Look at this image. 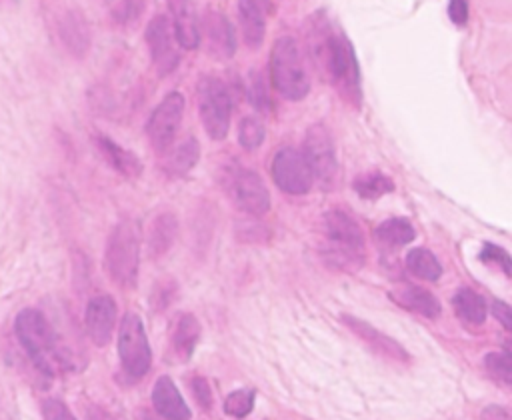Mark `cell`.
Wrapping results in <instances>:
<instances>
[{"mask_svg": "<svg viewBox=\"0 0 512 420\" xmlns=\"http://www.w3.org/2000/svg\"><path fill=\"white\" fill-rule=\"evenodd\" d=\"M118 356L124 372L132 380H140L152 366V350L142 324V318L134 312H126L118 330Z\"/></svg>", "mask_w": 512, "mask_h": 420, "instance_id": "cell-7", "label": "cell"}, {"mask_svg": "<svg viewBox=\"0 0 512 420\" xmlns=\"http://www.w3.org/2000/svg\"><path fill=\"white\" fill-rule=\"evenodd\" d=\"M254 398H256V394H254V390H234V392H230L226 398H224V412L228 414V416H234V418H244V416H248L250 412H252V408H254Z\"/></svg>", "mask_w": 512, "mask_h": 420, "instance_id": "cell-32", "label": "cell"}, {"mask_svg": "<svg viewBox=\"0 0 512 420\" xmlns=\"http://www.w3.org/2000/svg\"><path fill=\"white\" fill-rule=\"evenodd\" d=\"M140 246H142V230L136 220H122L110 232L106 242V270L122 288H136L138 268H140Z\"/></svg>", "mask_w": 512, "mask_h": 420, "instance_id": "cell-4", "label": "cell"}, {"mask_svg": "<svg viewBox=\"0 0 512 420\" xmlns=\"http://www.w3.org/2000/svg\"><path fill=\"white\" fill-rule=\"evenodd\" d=\"M264 138H266V130H264L260 120H256L252 116H246V118L240 120V124H238V142L244 150L260 148Z\"/></svg>", "mask_w": 512, "mask_h": 420, "instance_id": "cell-31", "label": "cell"}, {"mask_svg": "<svg viewBox=\"0 0 512 420\" xmlns=\"http://www.w3.org/2000/svg\"><path fill=\"white\" fill-rule=\"evenodd\" d=\"M238 22L244 44L258 48L266 36V18L256 0H238Z\"/></svg>", "mask_w": 512, "mask_h": 420, "instance_id": "cell-21", "label": "cell"}, {"mask_svg": "<svg viewBox=\"0 0 512 420\" xmlns=\"http://www.w3.org/2000/svg\"><path fill=\"white\" fill-rule=\"evenodd\" d=\"M178 234V220L174 214L170 212H160L152 224H150V232H148V252L150 256H164L170 246L174 244Z\"/></svg>", "mask_w": 512, "mask_h": 420, "instance_id": "cell-23", "label": "cell"}, {"mask_svg": "<svg viewBox=\"0 0 512 420\" xmlns=\"http://www.w3.org/2000/svg\"><path fill=\"white\" fill-rule=\"evenodd\" d=\"M310 58L320 74H324L350 102L360 100V70L350 40L326 20L314 14L308 22Z\"/></svg>", "mask_w": 512, "mask_h": 420, "instance_id": "cell-1", "label": "cell"}, {"mask_svg": "<svg viewBox=\"0 0 512 420\" xmlns=\"http://www.w3.org/2000/svg\"><path fill=\"white\" fill-rule=\"evenodd\" d=\"M448 16L456 26H464L468 22V0H450Z\"/></svg>", "mask_w": 512, "mask_h": 420, "instance_id": "cell-37", "label": "cell"}, {"mask_svg": "<svg viewBox=\"0 0 512 420\" xmlns=\"http://www.w3.org/2000/svg\"><path fill=\"white\" fill-rule=\"evenodd\" d=\"M302 154L312 170L314 180H318L324 188H330L336 180L338 158L334 140L324 124H312L302 142Z\"/></svg>", "mask_w": 512, "mask_h": 420, "instance_id": "cell-8", "label": "cell"}, {"mask_svg": "<svg viewBox=\"0 0 512 420\" xmlns=\"http://www.w3.org/2000/svg\"><path fill=\"white\" fill-rule=\"evenodd\" d=\"M484 368L486 372L500 384L510 386L512 382V356L510 350H498L484 356Z\"/></svg>", "mask_w": 512, "mask_h": 420, "instance_id": "cell-30", "label": "cell"}, {"mask_svg": "<svg viewBox=\"0 0 512 420\" xmlns=\"http://www.w3.org/2000/svg\"><path fill=\"white\" fill-rule=\"evenodd\" d=\"M390 298L400 308H406V310L426 316V318H438L442 312L438 298L432 292L418 288V286H398V288L390 290Z\"/></svg>", "mask_w": 512, "mask_h": 420, "instance_id": "cell-19", "label": "cell"}, {"mask_svg": "<svg viewBox=\"0 0 512 420\" xmlns=\"http://www.w3.org/2000/svg\"><path fill=\"white\" fill-rule=\"evenodd\" d=\"M270 174H272L276 186L282 192L292 194V196L306 194L314 184L312 170H310L302 150H296V148L278 150L270 164Z\"/></svg>", "mask_w": 512, "mask_h": 420, "instance_id": "cell-10", "label": "cell"}, {"mask_svg": "<svg viewBox=\"0 0 512 420\" xmlns=\"http://www.w3.org/2000/svg\"><path fill=\"white\" fill-rule=\"evenodd\" d=\"M14 332L20 346L26 350L30 362L42 376L54 378L56 372L66 366L64 354L58 346V338L40 310H20L14 320Z\"/></svg>", "mask_w": 512, "mask_h": 420, "instance_id": "cell-2", "label": "cell"}, {"mask_svg": "<svg viewBox=\"0 0 512 420\" xmlns=\"http://www.w3.org/2000/svg\"><path fill=\"white\" fill-rule=\"evenodd\" d=\"M200 34L206 36L208 52L218 60H228L236 52V32L224 12L208 8L200 22Z\"/></svg>", "mask_w": 512, "mask_h": 420, "instance_id": "cell-13", "label": "cell"}, {"mask_svg": "<svg viewBox=\"0 0 512 420\" xmlns=\"http://www.w3.org/2000/svg\"><path fill=\"white\" fill-rule=\"evenodd\" d=\"M326 260L340 270L356 272L364 264V234L358 222L342 208L324 214Z\"/></svg>", "mask_w": 512, "mask_h": 420, "instance_id": "cell-3", "label": "cell"}, {"mask_svg": "<svg viewBox=\"0 0 512 420\" xmlns=\"http://www.w3.org/2000/svg\"><path fill=\"white\" fill-rule=\"evenodd\" d=\"M116 302L108 294L94 296L86 306V330L96 346H106L112 340L116 326Z\"/></svg>", "mask_w": 512, "mask_h": 420, "instance_id": "cell-16", "label": "cell"}, {"mask_svg": "<svg viewBox=\"0 0 512 420\" xmlns=\"http://www.w3.org/2000/svg\"><path fill=\"white\" fill-rule=\"evenodd\" d=\"M170 24L176 42L186 48L194 50L200 46V18L196 12L194 0H170Z\"/></svg>", "mask_w": 512, "mask_h": 420, "instance_id": "cell-17", "label": "cell"}, {"mask_svg": "<svg viewBox=\"0 0 512 420\" xmlns=\"http://www.w3.org/2000/svg\"><path fill=\"white\" fill-rule=\"evenodd\" d=\"M480 260L498 264L504 270V274L510 276V256H508V252L504 248L494 246V244H484V248L480 252Z\"/></svg>", "mask_w": 512, "mask_h": 420, "instance_id": "cell-35", "label": "cell"}, {"mask_svg": "<svg viewBox=\"0 0 512 420\" xmlns=\"http://www.w3.org/2000/svg\"><path fill=\"white\" fill-rule=\"evenodd\" d=\"M184 108H186V102L182 92L174 90V92H168L150 114L146 122V134L156 152H166L174 144L178 128L182 124Z\"/></svg>", "mask_w": 512, "mask_h": 420, "instance_id": "cell-9", "label": "cell"}, {"mask_svg": "<svg viewBox=\"0 0 512 420\" xmlns=\"http://www.w3.org/2000/svg\"><path fill=\"white\" fill-rule=\"evenodd\" d=\"M340 320H342L344 326H348L376 354H380L384 358H390V360H398V362L410 360V354L406 352V348L400 342H396L392 336L384 334L376 326L368 324L366 320L356 318V316H348V314H344Z\"/></svg>", "mask_w": 512, "mask_h": 420, "instance_id": "cell-14", "label": "cell"}, {"mask_svg": "<svg viewBox=\"0 0 512 420\" xmlns=\"http://www.w3.org/2000/svg\"><path fill=\"white\" fill-rule=\"evenodd\" d=\"M190 392L194 394L196 402H198L204 410H210V408H212V390H210V384H208L202 376L190 378Z\"/></svg>", "mask_w": 512, "mask_h": 420, "instance_id": "cell-36", "label": "cell"}, {"mask_svg": "<svg viewBox=\"0 0 512 420\" xmlns=\"http://www.w3.org/2000/svg\"><path fill=\"white\" fill-rule=\"evenodd\" d=\"M88 420H118V418L112 416L110 412H106L104 408L90 406V408H88Z\"/></svg>", "mask_w": 512, "mask_h": 420, "instance_id": "cell-40", "label": "cell"}, {"mask_svg": "<svg viewBox=\"0 0 512 420\" xmlns=\"http://www.w3.org/2000/svg\"><path fill=\"white\" fill-rule=\"evenodd\" d=\"M146 44L152 56V64L158 76H168L178 68L180 54L176 48V38L172 32L170 18L166 14H156L146 26Z\"/></svg>", "mask_w": 512, "mask_h": 420, "instance_id": "cell-11", "label": "cell"}, {"mask_svg": "<svg viewBox=\"0 0 512 420\" xmlns=\"http://www.w3.org/2000/svg\"><path fill=\"white\" fill-rule=\"evenodd\" d=\"M492 314L500 320V324L504 326V330H512V316H510V306L502 300H494L492 302Z\"/></svg>", "mask_w": 512, "mask_h": 420, "instance_id": "cell-38", "label": "cell"}, {"mask_svg": "<svg viewBox=\"0 0 512 420\" xmlns=\"http://www.w3.org/2000/svg\"><path fill=\"white\" fill-rule=\"evenodd\" d=\"M198 112L206 134L212 140H222L230 128L232 100L226 84L216 76H200L198 86Z\"/></svg>", "mask_w": 512, "mask_h": 420, "instance_id": "cell-6", "label": "cell"}, {"mask_svg": "<svg viewBox=\"0 0 512 420\" xmlns=\"http://www.w3.org/2000/svg\"><path fill=\"white\" fill-rule=\"evenodd\" d=\"M454 312L466 324L480 326L486 320V300L472 288H460L452 298Z\"/></svg>", "mask_w": 512, "mask_h": 420, "instance_id": "cell-26", "label": "cell"}, {"mask_svg": "<svg viewBox=\"0 0 512 420\" xmlns=\"http://www.w3.org/2000/svg\"><path fill=\"white\" fill-rule=\"evenodd\" d=\"M406 266L408 270L426 280V282H436L442 276V264L438 262V258L426 250V248H414L406 254Z\"/></svg>", "mask_w": 512, "mask_h": 420, "instance_id": "cell-27", "label": "cell"}, {"mask_svg": "<svg viewBox=\"0 0 512 420\" xmlns=\"http://www.w3.org/2000/svg\"><path fill=\"white\" fill-rule=\"evenodd\" d=\"M152 404L164 420H190L192 412L170 376H160L152 388Z\"/></svg>", "mask_w": 512, "mask_h": 420, "instance_id": "cell-18", "label": "cell"}, {"mask_svg": "<svg viewBox=\"0 0 512 420\" xmlns=\"http://www.w3.org/2000/svg\"><path fill=\"white\" fill-rule=\"evenodd\" d=\"M42 416L44 420H76L70 408L58 398H46L42 402Z\"/></svg>", "mask_w": 512, "mask_h": 420, "instance_id": "cell-34", "label": "cell"}, {"mask_svg": "<svg viewBox=\"0 0 512 420\" xmlns=\"http://www.w3.org/2000/svg\"><path fill=\"white\" fill-rule=\"evenodd\" d=\"M352 188L360 198L376 200V198L390 194L394 190V182L390 176H386L382 172H366V174H360L352 182Z\"/></svg>", "mask_w": 512, "mask_h": 420, "instance_id": "cell-28", "label": "cell"}, {"mask_svg": "<svg viewBox=\"0 0 512 420\" xmlns=\"http://www.w3.org/2000/svg\"><path fill=\"white\" fill-rule=\"evenodd\" d=\"M56 30H58V38L62 42V46L76 58L86 56L90 42H92V34H90V26L88 20L84 18V14L78 8H64L58 18H56Z\"/></svg>", "mask_w": 512, "mask_h": 420, "instance_id": "cell-15", "label": "cell"}, {"mask_svg": "<svg viewBox=\"0 0 512 420\" xmlns=\"http://www.w3.org/2000/svg\"><path fill=\"white\" fill-rule=\"evenodd\" d=\"M200 334H202V328L194 314H182L178 318V324H176V330L172 336V348H174V354L178 360L192 358L196 344L200 340Z\"/></svg>", "mask_w": 512, "mask_h": 420, "instance_id": "cell-24", "label": "cell"}, {"mask_svg": "<svg viewBox=\"0 0 512 420\" xmlns=\"http://www.w3.org/2000/svg\"><path fill=\"white\" fill-rule=\"evenodd\" d=\"M94 142H96V148L100 150V154L104 156V160L114 170H118L122 176L138 178L142 174V162L134 152L122 148L120 144H116L114 140H110L106 136H96Z\"/></svg>", "mask_w": 512, "mask_h": 420, "instance_id": "cell-20", "label": "cell"}, {"mask_svg": "<svg viewBox=\"0 0 512 420\" xmlns=\"http://www.w3.org/2000/svg\"><path fill=\"white\" fill-rule=\"evenodd\" d=\"M198 158H200V144L196 138L188 136L182 142H178L174 148L170 146L166 150L164 172L172 178H180L198 164Z\"/></svg>", "mask_w": 512, "mask_h": 420, "instance_id": "cell-22", "label": "cell"}, {"mask_svg": "<svg viewBox=\"0 0 512 420\" xmlns=\"http://www.w3.org/2000/svg\"><path fill=\"white\" fill-rule=\"evenodd\" d=\"M482 420H510V412L504 406H488L482 412Z\"/></svg>", "mask_w": 512, "mask_h": 420, "instance_id": "cell-39", "label": "cell"}, {"mask_svg": "<svg viewBox=\"0 0 512 420\" xmlns=\"http://www.w3.org/2000/svg\"><path fill=\"white\" fill-rule=\"evenodd\" d=\"M248 100L250 104L260 112V114H270L272 112V98L264 80V74L260 70H252L248 76Z\"/></svg>", "mask_w": 512, "mask_h": 420, "instance_id": "cell-29", "label": "cell"}, {"mask_svg": "<svg viewBox=\"0 0 512 420\" xmlns=\"http://www.w3.org/2000/svg\"><path fill=\"white\" fill-rule=\"evenodd\" d=\"M416 236L414 226L406 218H388L378 224L374 230V238L384 248H402L410 244Z\"/></svg>", "mask_w": 512, "mask_h": 420, "instance_id": "cell-25", "label": "cell"}, {"mask_svg": "<svg viewBox=\"0 0 512 420\" xmlns=\"http://www.w3.org/2000/svg\"><path fill=\"white\" fill-rule=\"evenodd\" d=\"M146 8V0H122L114 10H112V18L116 24L120 26H130L134 22L140 20L142 12Z\"/></svg>", "mask_w": 512, "mask_h": 420, "instance_id": "cell-33", "label": "cell"}, {"mask_svg": "<svg viewBox=\"0 0 512 420\" xmlns=\"http://www.w3.org/2000/svg\"><path fill=\"white\" fill-rule=\"evenodd\" d=\"M270 80L286 100H302L310 92L304 54L296 38L282 36L270 50Z\"/></svg>", "mask_w": 512, "mask_h": 420, "instance_id": "cell-5", "label": "cell"}, {"mask_svg": "<svg viewBox=\"0 0 512 420\" xmlns=\"http://www.w3.org/2000/svg\"><path fill=\"white\" fill-rule=\"evenodd\" d=\"M228 190L236 206L248 214L262 216L270 208V192L264 180L248 168H236L228 176Z\"/></svg>", "mask_w": 512, "mask_h": 420, "instance_id": "cell-12", "label": "cell"}]
</instances>
